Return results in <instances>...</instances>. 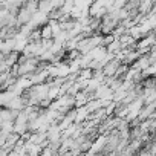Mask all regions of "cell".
<instances>
[{"label":"cell","mask_w":156,"mask_h":156,"mask_svg":"<svg viewBox=\"0 0 156 156\" xmlns=\"http://www.w3.org/2000/svg\"><path fill=\"white\" fill-rule=\"evenodd\" d=\"M61 94H60V86H49V90H48V98L52 101L55 98H58Z\"/></svg>","instance_id":"cell-3"},{"label":"cell","mask_w":156,"mask_h":156,"mask_svg":"<svg viewBox=\"0 0 156 156\" xmlns=\"http://www.w3.org/2000/svg\"><path fill=\"white\" fill-rule=\"evenodd\" d=\"M144 76H154V72H156V66L154 64H148L144 70H141Z\"/></svg>","instance_id":"cell-4"},{"label":"cell","mask_w":156,"mask_h":156,"mask_svg":"<svg viewBox=\"0 0 156 156\" xmlns=\"http://www.w3.org/2000/svg\"><path fill=\"white\" fill-rule=\"evenodd\" d=\"M90 113H89V110H87V107L86 106H80V107H76V115H75V121L73 122H83L84 119H87V116H89Z\"/></svg>","instance_id":"cell-1"},{"label":"cell","mask_w":156,"mask_h":156,"mask_svg":"<svg viewBox=\"0 0 156 156\" xmlns=\"http://www.w3.org/2000/svg\"><path fill=\"white\" fill-rule=\"evenodd\" d=\"M40 35H41V38H52V29H51V25H49V23L41 25V28H40Z\"/></svg>","instance_id":"cell-2"}]
</instances>
